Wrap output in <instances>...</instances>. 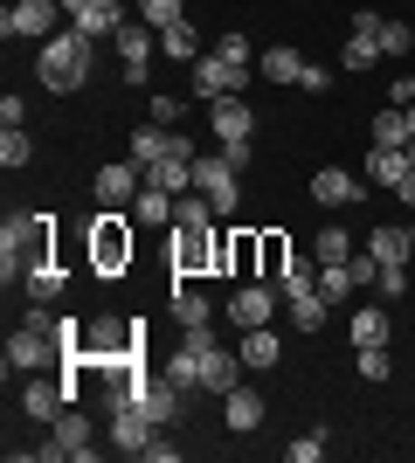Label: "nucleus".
<instances>
[{"mask_svg": "<svg viewBox=\"0 0 415 463\" xmlns=\"http://www.w3.org/2000/svg\"><path fill=\"white\" fill-rule=\"evenodd\" d=\"M90 56H98V42L83 35V28H62V35H49V42H42V56H35L42 90H56V97L83 90V83H90Z\"/></svg>", "mask_w": 415, "mask_h": 463, "instance_id": "nucleus-1", "label": "nucleus"}, {"mask_svg": "<svg viewBox=\"0 0 415 463\" xmlns=\"http://www.w3.org/2000/svg\"><path fill=\"white\" fill-rule=\"evenodd\" d=\"M35 263H56L49 256V214H7L0 222V277H28Z\"/></svg>", "mask_w": 415, "mask_h": 463, "instance_id": "nucleus-2", "label": "nucleus"}, {"mask_svg": "<svg viewBox=\"0 0 415 463\" xmlns=\"http://www.w3.org/2000/svg\"><path fill=\"white\" fill-rule=\"evenodd\" d=\"M49 360H62V339H56L49 305H35L28 318H21V332L7 339V373H42Z\"/></svg>", "mask_w": 415, "mask_h": 463, "instance_id": "nucleus-3", "label": "nucleus"}, {"mask_svg": "<svg viewBox=\"0 0 415 463\" xmlns=\"http://www.w3.org/2000/svg\"><path fill=\"white\" fill-rule=\"evenodd\" d=\"M132 222H125V208H98V222H90V270L98 277H125L132 270Z\"/></svg>", "mask_w": 415, "mask_h": 463, "instance_id": "nucleus-4", "label": "nucleus"}, {"mask_svg": "<svg viewBox=\"0 0 415 463\" xmlns=\"http://www.w3.org/2000/svg\"><path fill=\"white\" fill-rule=\"evenodd\" d=\"M208 270H222V222L174 229V277H208Z\"/></svg>", "mask_w": 415, "mask_h": 463, "instance_id": "nucleus-5", "label": "nucleus"}, {"mask_svg": "<svg viewBox=\"0 0 415 463\" xmlns=\"http://www.w3.org/2000/svg\"><path fill=\"white\" fill-rule=\"evenodd\" d=\"M28 457H42V463H62V457H77V463H90V457H98V443H90V422H83L77 408H62L56 422H49V443H35Z\"/></svg>", "mask_w": 415, "mask_h": 463, "instance_id": "nucleus-6", "label": "nucleus"}, {"mask_svg": "<svg viewBox=\"0 0 415 463\" xmlns=\"http://www.w3.org/2000/svg\"><path fill=\"white\" fill-rule=\"evenodd\" d=\"M194 194H208V201H215V214L229 222V214H236V201H242V166H229V153L194 159Z\"/></svg>", "mask_w": 415, "mask_h": 463, "instance_id": "nucleus-7", "label": "nucleus"}, {"mask_svg": "<svg viewBox=\"0 0 415 463\" xmlns=\"http://www.w3.org/2000/svg\"><path fill=\"white\" fill-rule=\"evenodd\" d=\"M62 21V0H14V7H7V14H0V35L7 42H49V35H62L56 28Z\"/></svg>", "mask_w": 415, "mask_h": 463, "instance_id": "nucleus-8", "label": "nucleus"}, {"mask_svg": "<svg viewBox=\"0 0 415 463\" xmlns=\"http://www.w3.org/2000/svg\"><path fill=\"white\" fill-rule=\"evenodd\" d=\"M125 153H132L138 166H153V159H174V153H187V159H194V138L180 132V125H153V118H146V125H138V132L125 138Z\"/></svg>", "mask_w": 415, "mask_h": 463, "instance_id": "nucleus-9", "label": "nucleus"}, {"mask_svg": "<svg viewBox=\"0 0 415 463\" xmlns=\"http://www.w3.org/2000/svg\"><path fill=\"white\" fill-rule=\"evenodd\" d=\"M138 187H146V166H138L132 153L118 159V166H98V180H90V194H98V208H132Z\"/></svg>", "mask_w": 415, "mask_h": 463, "instance_id": "nucleus-10", "label": "nucleus"}, {"mask_svg": "<svg viewBox=\"0 0 415 463\" xmlns=\"http://www.w3.org/2000/svg\"><path fill=\"white\" fill-rule=\"evenodd\" d=\"M187 77H194V97H201V104H215V97H242L250 70H242V62H229V56H201Z\"/></svg>", "mask_w": 415, "mask_h": 463, "instance_id": "nucleus-11", "label": "nucleus"}, {"mask_svg": "<svg viewBox=\"0 0 415 463\" xmlns=\"http://www.w3.org/2000/svg\"><path fill=\"white\" fill-rule=\"evenodd\" d=\"M222 270L229 277H263V229H222Z\"/></svg>", "mask_w": 415, "mask_h": 463, "instance_id": "nucleus-12", "label": "nucleus"}, {"mask_svg": "<svg viewBox=\"0 0 415 463\" xmlns=\"http://www.w3.org/2000/svg\"><path fill=\"white\" fill-rule=\"evenodd\" d=\"M277 298H284V290H277L270 277H250V284H236V298H229V318H236L242 332H250V326H270Z\"/></svg>", "mask_w": 415, "mask_h": 463, "instance_id": "nucleus-13", "label": "nucleus"}, {"mask_svg": "<svg viewBox=\"0 0 415 463\" xmlns=\"http://www.w3.org/2000/svg\"><path fill=\"white\" fill-rule=\"evenodd\" d=\"M62 14H70V28H83L90 42H104V35L125 28V0H62Z\"/></svg>", "mask_w": 415, "mask_h": 463, "instance_id": "nucleus-14", "label": "nucleus"}, {"mask_svg": "<svg viewBox=\"0 0 415 463\" xmlns=\"http://www.w3.org/2000/svg\"><path fill=\"white\" fill-rule=\"evenodd\" d=\"M153 56H159V28H146V21H125L118 28V62H125V83H146V70H153Z\"/></svg>", "mask_w": 415, "mask_h": 463, "instance_id": "nucleus-15", "label": "nucleus"}, {"mask_svg": "<svg viewBox=\"0 0 415 463\" xmlns=\"http://www.w3.org/2000/svg\"><path fill=\"white\" fill-rule=\"evenodd\" d=\"M153 415H146V408H111V449H118V457H146V443H153Z\"/></svg>", "mask_w": 415, "mask_h": 463, "instance_id": "nucleus-16", "label": "nucleus"}, {"mask_svg": "<svg viewBox=\"0 0 415 463\" xmlns=\"http://www.w3.org/2000/svg\"><path fill=\"white\" fill-rule=\"evenodd\" d=\"M208 125H215L222 146H242V138L257 132V111H250L242 97H215V104H208Z\"/></svg>", "mask_w": 415, "mask_h": 463, "instance_id": "nucleus-17", "label": "nucleus"}, {"mask_svg": "<svg viewBox=\"0 0 415 463\" xmlns=\"http://www.w3.org/2000/svg\"><path fill=\"white\" fill-rule=\"evenodd\" d=\"M360 194H367V180H354L346 166H318L312 174V201L318 208H354Z\"/></svg>", "mask_w": 415, "mask_h": 463, "instance_id": "nucleus-18", "label": "nucleus"}, {"mask_svg": "<svg viewBox=\"0 0 415 463\" xmlns=\"http://www.w3.org/2000/svg\"><path fill=\"white\" fill-rule=\"evenodd\" d=\"M62 408H70V387L62 381H28L21 387V415H28V422H56Z\"/></svg>", "mask_w": 415, "mask_h": 463, "instance_id": "nucleus-19", "label": "nucleus"}, {"mask_svg": "<svg viewBox=\"0 0 415 463\" xmlns=\"http://www.w3.org/2000/svg\"><path fill=\"white\" fill-rule=\"evenodd\" d=\"M201 159V153H194ZM194 159L187 153H174V159H153V166H146V187H159V194H194Z\"/></svg>", "mask_w": 415, "mask_h": 463, "instance_id": "nucleus-20", "label": "nucleus"}, {"mask_svg": "<svg viewBox=\"0 0 415 463\" xmlns=\"http://www.w3.org/2000/svg\"><path fill=\"white\" fill-rule=\"evenodd\" d=\"M367 256H374L381 270H388V263H409V256H415V229H395V222H374V235H367Z\"/></svg>", "mask_w": 415, "mask_h": 463, "instance_id": "nucleus-21", "label": "nucleus"}, {"mask_svg": "<svg viewBox=\"0 0 415 463\" xmlns=\"http://www.w3.org/2000/svg\"><path fill=\"white\" fill-rule=\"evenodd\" d=\"M222 422L236 429V436L263 429V394H257V387H229V394H222Z\"/></svg>", "mask_w": 415, "mask_h": 463, "instance_id": "nucleus-22", "label": "nucleus"}, {"mask_svg": "<svg viewBox=\"0 0 415 463\" xmlns=\"http://www.w3.org/2000/svg\"><path fill=\"white\" fill-rule=\"evenodd\" d=\"M409 174V146H374L367 153V187H401Z\"/></svg>", "mask_w": 415, "mask_h": 463, "instance_id": "nucleus-23", "label": "nucleus"}, {"mask_svg": "<svg viewBox=\"0 0 415 463\" xmlns=\"http://www.w3.org/2000/svg\"><path fill=\"white\" fill-rule=\"evenodd\" d=\"M242 367H250V373H270L277 367V353H284V346H277V332L270 326H250V332H242Z\"/></svg>", "mask_w": 415, "mask_h": 463, "instance_id": "nucleus-24", "label": "nucleus"}, {"mask_svg": "<svg viewBox=\"0 0 415 463\" xmlns=\"http://www.w3.org/2000/svg\"><path fill=\"white\" fill-rule=\"evenodd\" d=\"M236 360L242 353H201V387H208V394H229V387H242V373H236Z\"/></svg>", "mask_w": 415, "mask_h": 463, "instance_id": "nucleus-25", "label": "nucleus"}, {"mask_svg": "<svg viewBox=\"0 0 415 463\" xmlns=\"http://www.w3.org/2000/svg\"><path fill=\"white\" fill-rule=\"evenodd\" d=\"M346 339H354V353L360 346H388V311H381V305L354 311V318H346Z\"/></svg>", "mask_w": 415, "mask_h": 463, "instance_id": "nucleus-26", "label": "nucleus"}, {"mask_svg": "<svg viewBox=\"0 0 415 463\" xmlns=\"http://www.w3.org/2000/svg\"><path fill=\"white\" fill-rule=\"evenodd\" d=\"M257 70H263L270 83H305V56H297L291 42H284V49H263V56H257Z\"/></svg>", "mask_w": 415, "mask_h": 463, "instance_id": "nucleus-27", "label": "nucleus"}, {"mask_svg": "<svg viewBox=\"0 0 415 463\" xmlns=\"http://www.w3.org/2000/svg\"><path fill=\"white\" fill-rule=\"evenodd\" d=\"M159 56H174V62L194 70V62H201V35L187 28V21H174V28H159Z\"/></svg>", "mask_w": 415, "mask_h": 463, "instance_id": "nucleus-28", "label": "nucleus"}, {"mask_svg": "<svg viewBox=\"0 0 415 463\" xmlns=\"http://www.w3.org/2000/svg\"><path fill=\"white\" fill-rule=\"evenodd\" d=\"M381 62V35H367V28H354V35H346V49H339V70H374Z\"/></svg>", "mask_w": 415, "mask_h": 463, "instance_id": "nucleus-29", "label": "nucleus"}, {"mask_svg": "<svg viewBox=\"0 0 415 463\" xmlns=\"http://www.w3.org/2000/svg\"><path fill=\"white\" fill-rule=\"evenodd\" d=\"M333 318V298H318V290H305V298H291V326L297 332H318Z\"/></svg>", "mask_w": 415, "mask_h": 463, "instance_id": "nucleus-30", "label": "nucleus"}, {"mask_svg": "<svg viewBox=\"0 0 415 463\" xmlns=\"http://www.w3.org/2000/svg\"><path fill=\"white\" fill-rule=\"evenodd\" d=\"M291 235H284V229H263V277H270V284H277V277H284V270H291Z\"/></svg>", "mask_w": 415, "mask_h": 463, "instance_id": "nucleus-31", "label": "nucleus"}, {"mask_svg": "<svg viewBox=\"0 0 415 463\" xmlns=\"http://www.w3.org/2000/svg\"><path fill=\"white\" fill-rule=\"evenodd\" d=\"M277 290H284V298H305V290H318V256H291V270L277 277Z\"/></svg>", "mask_w": 415, "mask_h": 463, "instance_id": "nucleus-32", "label": "nucleus"}, {"mask_svg": "<svg viewBox=\"0 0 415 463\" xmlns=\"http://www.w3.org/2000/svg\"><path fill=\"white\" fill-rule=\"evenodd\" d=\"M208 353H215V346H208ZM166 381H174V387H201V346L180 339V353L166 360Z\"/></svg>", "mask_w": 415, "mask_h": 463, "instance_id": "nucleus-33", "label": "nucleus"}, {"mask_svg": "<svg viewBox=\"0 0 415 463\" xmlns=\"http://www.w3.org/2000/svg\"><path fill=\"white\" fill-rule=\"evenodd\" d=\"M312 256H318V263H346V256H354V242H346V229H339V222H325V229L312 235Z\"/></svg>", "mask_w": 415, "mask_h": 463, "instance_id": "nucleus-34", "label": "nucleus"}, {"mask_svg": "<svg viewBox=\"0 0 415 463\" xmlns=\"http://www.w3.org/2000/svg\"><path fill=\"white\" fill-rule=\"evenodd\" d=\"M21 284H28V298H35V305H56V298H62V270H56V263H35Z\"/></svg>", "mask_w": 415, "mask_h": 463, "instance_id": "nucleus-35", "label": "nucleus"}, {"mask_svg": "<svg viewBox=\"0 0 415 463\" xmlns=\"http://www.w3.org/2000/svg\"><path fill=\"white\" fill-rule=\"evenodd\" d=\"M409 111H401V104H395V111H374V146H409Z\"/></svg>", "mask_w": 415, "mask_h": 463, "instance_id": "nucleus-36", "label": "nucleus"}, {"mask_svg": "<svg viewBox=\"0 0 415 463\" xmlns=\"http://www.w3.org/2000/svg\"><path fill=\"white\" fill-rule=\"evenodd\" d=\"M318 298H333V305H346V298H354V277H346V263H318Z\"/></svg>", "mask_w": 415, "mask_h": 463, "instance_id": "nucleus-37", "label": "nucleus"}, {"mask_svg": "<svg viewBox=\"0 0 415 463\" xmlns=\"http://www.w3.org/2000/svg\"><path fill=\"white\" fill-rule=\"evenodd\" d=\"M132 214H138V222H174V194H159V187H138Z\"/></svg>", "mask_w": 415, "mask_h": 463, "instance_id": "nucleus-38", "label": "nucleus"}, {"mask_svg": "<svg viewBox=\"0 0 415 463\" xmlns=\"http://www.w3.org/2000/svg\"><path fill=\"white\" fill-rule=\"evenodd\" d=\"M28 159H35L28 132H21V125H7V132H0V166H28Z\"/></svg>", "mask_w": 415, "mask_h": 463, "instance_id": "nucleus-39", "label": "nucleus"}, {"mask_svg": "<svg viewBox=\"0 0 415 463\" xmlns=\"http://www.w3.org/2000/svg\"><path fill=\"white\" fill-rule=\"evenodd\" d=\"M360 381H395V360H388V346H360Z\"/></svg>", "mask_w": 415, "mask_h": 463, "instance_id": "nucleus-40", "label": "nucleus"}, {"mask_svg": "<svg viewBox=\"0 0 415 463\" xmlns=\"http://www.w3.org/2000/svg\"><path fill=\"white\" fill-rule=\"evenodd\" d=\"M415 35H409V21H381V56H409Z\"/></svg>", "mask_w": 415, "mask_h": 463, "instance_id": "nucleus-41", "label": "nucleus"}, {"mask_svg": "<svg viewBox=\"0 0 415 463\" xmlns=\"http://www.w3.org/2000/svg\"><path fill=\"white\" fill-rule=\"evenodd\" d=\"M138 21H146V28H174V21H180V0H138Z\"/></svg>", "mask_w": 415, "mask_h": 463, "instance_id": "nucleus-42", "label": "nucleus"}, {"mask_svg": "<svg viewBox=\"0 0 415 463\" xmlns=\"http://www.w3.org/2000/svg\"><path fill=\"white\" fill-rule=\"evenodd\" d=\"M215 56H229V62H242V70H257V49H250V42L236 35V28H229V35L215 42Z\"/></svg>", "mask_w": 415, "mask_h": 463, "instance_id": "nucleus-43", "label": "nucleus"}, {"mask_svg": "<svg viewBox=\"0 0 415 463\" xmlns=\"http://www.w3.org/2000/svg\"><path fill=\"white\" fill-rule=\"evenodd\" d=\"M374 284H381V298H388V305H395L401 290H409V263H388V270H381Z\"/></svg>", "mask_w": 415, "mask_h": 463, "instance_id": "nucleus-44", "label": "nucleus"}, {"mask_svg": "<svg viewBox=\"0 0 415 463\" xmlns=\"http://www.w3.org/2000/svg\"><path fill=\"white\" fill-rule=\"evenodd\" d=\"M318 457H325V429H312V436L291 443V463H318Z\"/></svg>", "mask_w": 415, "mask_h": 463, "instance_id": "nucleus-45", "label": "nucleus"}, {"mask_svg": "<svg viewBox=\"0 0 415 463\" xmlns=\"http://www.w3.org/2000/svg\"><path fill=\"white\" fill-rule=\"evenodd\" d=\"M297 90L325 97V90H333V70H325V62H305V83H297Z\"/></svg>", "mask_w": 415, "mask_h": 463, "instance_id": "nucleus-46", "label": "nucleus"}, {"mask_svg": "<svg viewBox=\"0 0 415 463\" xmlns=\"http://www.w3.org/2000/svg\"><path fill=\"white\" fill-rule=\"evenodd\" d=\"M146 111H153V125H180V97H153Z\"/></svg>", "mask_w": 415, "mask_h": 463, "instance_id": "nucleus-47", "label": "nucleus"}, {"mask_svg": "<svg viewBox=\"0 0 415 463\" xmlns=\"http://www.w3.org/2000/svg\"><path fill=\"white\" fill-rule=\"evenodd\" d=\"M388 97H395V104H415V70H409V77H395V90H388Z\"/></svg>", "mask_w": 415, "mask_h": 463, "instance_id": "nucleus-48", "label": "nucleus"}, {"mask_svg": "<svg viewBox=\"0 0 415 463\" xmlns=\"http://www.w3.org/2000/svg\"><path fill=\"white\" fill-rule=\"evenodd\" d=\"M395 194H401V201H409V208H415V166H409V174H401V187H395Z\"/></svg>", "mask_w": 415, "mask_h": 463, "instance_id": "nucleus-49", "label": "nucleus"}, {"mask_svg": "<svg viewBox=\"0 0 415 463\" xmlns=\"http://www.w3.org/2000/svg\"><path fill=\"white\" fill-rule=\"evenodd\" d=\"M401 111H409V132H415V104H401Z\"/></svg>", "mask_w": 415, "mask_h": 463, "instance_id": "nucleus-50", "label": "nucleus"}, {"mask_svg": "<svg viewBox=\"0 0 415 463\" xmlns=\"http://www.w3.org/2000/svg\"><path fill=\"white\" fill-rule=\"evenodd\" d=\"M409 166H415V138H409Z\"/></svg>", "mask_w": 415, "mask_h": 463, "instance_id": "nucleus-51", "label": "nucleus"}]
</instances>
